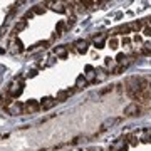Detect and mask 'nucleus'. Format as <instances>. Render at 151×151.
<instances>
[{
  "label": "nucleus",
  "mask_w": 151,
  "mask_h": 151,
  "mask_svg": "<svg viewBox=\"0 0 151 151\" xmlns=\"http://www.w3.org/2000/svg\"><path fill=\"white\" fill-rule=\"evenodd\" d=\"M24 92V82H22V79H19V81H14L10 84V87H9V94H10V97H19Z\"/></svg>",
  "instance_id": "nucleus-1"
},
{
  "label": "nucleus",
  "mask_w": 151,
  "mask_h": 151,
  "mask_svg": "<svg viewBox=\"0 0 151 151\" xmlns=\"http://www.w3.org/2000/svg\"><path fill=\"white\" fill-rule=\"evenodd\" d=\"M139 113H141V108H139V104L138 103H131V104H128V106L124 108V116H126V118L139 116Z\"/></svg>",
  "instance_id": "nucleus-2"
},
{
  "label": "nucleus",
  "mask_w": 151,
  "mask_h": 151,
  "mask_svg": "<svg viewBox=\"0 0 151 151\" xmlns=\"http://www.w3.org/2000/svg\"><path fill=\"white\" fill-rule=\"evenodd\" d=\"M39 109H40V104L37 101H34V99H29L27 103L24 104V114H34L37 113Z\"/></svg>",
  "instance_id": "nucleus-3"
},
{
  "label": "nucleus",
  "mask_w": 151,
  "mask_h": 151,
  "mask_svg": "<svg viewBox=\"0 0 151 151\" xmlns=\"http://www.w3.org/2000/svg\"><path fill=\"white\" fill-rule=\"evenodd\" d=\"M7 113L12 114V116H19V114H24V104L17 103V101H14V103L10 104V108L7 109Z\"/></svg>",
  "instance_id": "nucleus-4"
},
{
  "label": "nucleus",
  "mask_w": 151,
  "mask_h": 151,
  "mask_svg": "<svg viewBox=\"0 0 151 151\" xmlns=\"http://www.w3.org/2000/svg\"><path fill=\"white\" fill-rule=\"evenodd\" d=\"M55 97H50V96H47V97H44L42 101H40V109L42 111H49V109H52L55 106Z\"/></svg>",
  "instance_id": "nucleus-5"
},
{
  "label": "nucleus",
  "mask_w": 151,
  "mask_h": 151,
  "mask_svg": "<svg viewBox=\"0 0 151 151\" xmlns=\"http://www.w3.org/2000/svg\"><path fill=\"white\" fill-rule=\"evenodd\" d=\"M72 92L74 91H70V89H67V91H59L57 96H55V101H57V103H64V101H67L69 96H72Z\"/></svg>",
  "instance_id": "nucleus-6"
},
{
  "label": "nucleus",
  "mask_w": 151,
  "mask_h": 151,
  "mask_svg": "<svg viewBox=\"0 0 151 151\" xmlns=\"http://www.w3.org/2000/svg\"><path fill=\"white\" fill-rule=\"evenodd\" d=\"M74 47L79 54H86L87 52V42L86 40H76L74 42Z\"/></svg>",
  "instance_id": "nucleus-7"
},
{
  "label": "nucleus",
  "mask_w": 151,
  "mask_h": 151,
  "mask_svg": "<svg viewBox=\"0 0 151 151\" xmlns=\"http://www.w3.org/2000/svg\"><path fill=\"white\" fill-rule=\"evenodd\" d=\"M104 42H106V34H99L97 37H94V45H96L97 49H103Z\"/></svg>",
  "instance_id": "nucleus-8"
},
{
  "label": "nucleus",
  "mask_w": 151,
  "mask_h": 151,
  "mask_svg": "<svg viewBox=\"0 0 151 151\" xmlns=\"http://www.w3.org/2000/svg\"><path fill=\"white\" fill-rule=\"evenodd\" d=\"M54 54L57 55V57H67V45H59V47L54 49Z\"/></svg>",
  "instance_id": "nucleus-9"
},
{
  "label": "nucleus",
  "mask_w": 151,
  "mask_h": 151,
  "mask_svg": "<svg viewBox=\"0 0 151 151\" xmlns=\"http://www.w3.org/2000/svg\"><path fill=\"white\" fill-rule=\"evenodd\" d=\"M49 5H52V10L59 12V14H64L65 12L64 4H60V2H49Z\"/></svg>",
  "instance_id": "nucleus-10"
},
{
  "label": "nucleus",
  "mask_w": 151,
  "mask_h": 151,
  "mask_svg": "<svg viewBox=\"0 0 151 151\" xmlns=\"http://www.w3.org/2000/svg\"><path fill=\"white\" fill-rule=\"evenodd\" d=\"M87 84H89V82L86 81V77H84V74H82V76H79V77L76 79V87H77V89H84V87H86Z\"/></svg>",
  "instance_id": "nucleus-11"
},
{
  "label": "nucleus",
  "mask_w": 151,
  "mask_h": 151,
  "mask_svg": "<svg viewBox=\"0 0 151 151\" xmlns=\"http://www.w3.org/2000/svg\"><path fill=\"white\" fill-rule=\"evenodd\" d=\"M106 77H108V74H106V69H104V67L96 69V81H104Z\"/></svg>",
  "instance_id": "nucleus-12"
},
{
  "label": "nucleus",
  "mask_w": 151,
  "mask_h": 151,
  "mask_svg": "<svg viewBox=\"0 0 151 151\" xmlns=\"http://www.w3.org/2000/svg\"><path fill=\"white\" fill-rule=\"evenodd\" d=\"M116 123H119V118H111V119H106L103 123V129H109L111 126H114Z\"/></svg>",
  "instance_id": "nucleus-13"
},
{
  "label": "nucleus",
  "mask_w": 151,
  "mask_h": 151,
  "mask_svg": "<svg viewBox=\"0 0 151 151\" xmlns=\"http://www.w3.org/2000/svg\"><path fill=\"white\" fill-rule=\"evenodd\" d=\"M25 27H27V22H25V20H19V22L15 24V27H14V34L22 32V30H24Z\"/></svg>",
  "instance_id": "nucleus-14"
},
{
  "label": "nucleus",
  "mask_w": 151,
  "mask_h": 151,
  "mask_svg": "<svg viewBox=\"0 0 151 151\" xmlns=\"http://www.w3.org/2000/svg\"><path fill=\"white\" fill-rule=\"evenodd\" d=\"M131 27L129 25H119V27L114 29V34H129Z\"/></svg>",
  "instance_id": "nucleus-15"
},
{
  "label": "nucleus",
  "mask_w": 151,
  "mask_h": 151,
  "mask_svg": "<svg viewBox=\"0 0 151 151\" xmlns=\"http://www.w3.org/2000/svg\"><path fill=\"white\" fill-rule=\"evenodd\" d=\"M64 29H65V24H64V22H59V24H57V27H55V35H57V37L62 35Z\"/></svg>",
  "instance_id": "nucleus-16"
},
{
  "label": "nucleus",
  "mask_w": 151,
  "mask_h": 151,
  "mask_svg": "<svg viewBox=\"0 0 151 151\" xmlns=\"http://www.w3.org/2000/svg\"><path fill=\"white\" fill-rule=\"evenodd\" d=\"M14 47H15V49H14V52H17V54L24 50V45H22V42L19 40V39H17V40H14Z\"/></svg>",
  "instance_id": "nucleus-17"
},
{
  "label": "nucleus",
  "mask_w": 151,
  "mask_h": 151,
  "mask_svg": "<svg viewBox=\"0 0 151 151\" xmlns=\"http://www.w3.org/2000/svg\"><path fill=\"white\" fill-rule=\"evenodd\" d=\"M108 45H109V49H118V45H119V42H118V39H116V37H113V39H109V42H108Z\"/></svg>",
  "instance_id": "nucleus-18"
},
{
  "label": "nucleus",
  "mask_w": 151,
  "mask_h": 151,
  "mask_svg": "<svg viewBox=\"0 0 151 151\" xmlns=\"http://www.w3.org/2000/svg\"><path fill=\"white\" fill-rule=\"evenodd\" d=\"M32 12H34V14H37V15H40V14L45 12V7H44V5H35L32 9Z\"/></svg>",
  "instance_id": "nucleus-19"
},
{
  "label": "nucleus",
  "mask_w": 151,
  "mask_h": 151,
  "mask_svg": "<svg viewBox=\"0 0 151 151\" xmlns=\"http://www.w3.org/2000/svg\"><path fill=\"white\" fill-rule=\"evenodd\" d=\"M143 54H145V55H151V44L150 42L143 45Z\"/></svg>",
  "instance_id": "nucleus-20"
},
{
  "label": "nucleus",
  "mask_w": 151,
  "mask_h": 151,
  "mask_svg": "<svg viewBox=\"0 0 151 151\" xmlns=\"http://www.w3.org/2000/svg\"><path fill=\"white\" fill-rule=\"evenodd\" d=\"M131 29H134V30H141V29H143V24H141V22H134V24H133V25H129Z\"/></svg>",
  "instance_id": "nucleus-21"
},
{
  "label": "nucleus",
  "mask_w": 151,
  "mask_h": 151,
  "mask_svg": "<svg viewBox=\"0 0 151 151\" xmlns=\"http://www.w3.org/2000/svg\"><path fill=\"white\" fill-rule=\"evenodd\" d=\"M124 67H126V64H121V65H118V67L114 69V74H121V72L124 70Z\"/></svg>",
  "instance_id": "nucleus-22"
},
{
  "label": "nucleus",
  "mask_w": 151,
  "mask_h": 151,
  "mask_svg": "<svg viewBox=\"0 0 151 151\" xmlns=\"http://www.w3.org/2000/svg\"><path fill=\"white\" fill-rule=\"evenodd\" d=\"M143 34H145L146 37H151V27H145L143 29Z\"/></svg>",
  "instance_id": "nucleus-23"
},
{
  "label": "nucleus",
  "mask_w": 151,
  "mask_h": 151,
  "mask_svg": "<svg viewBox=\"0 0 151 151\" xmlns=\"http://www.w3.org/2000/svg\"><path fill=\"white\" fill-rule=\"evenodd\" d=\"M32 17H34V12H32V10H30V12H27V14H25V15H24V20L27 22V20H29V19H32Z\"/></svg>",
  "instance_id": "nucleus-24"
},
{
  "label": "nucleus",
  "mask_w": 151,
  "mask_h": 151,
  "mask_svg": "<svg viewBox=\"0 0 151 151\" xmlns=\"http://www.w3.org/2000/svg\"><path fill=\"white\" fill-rule=\"evenodd\" d=\"M111 64H113V59H111V57H106V59H104V65H106V67H109Z\"/></svg>",
  "instance_id": "nucleus-25"
},
{
  "label": "nucleus",
  "mask_w": 151,
  "mask_h": 151,
  "mask_svg": "<svg viewBox=\"0 0 151 151\" xmlns=\"http://www.w3.org/2000/svg\"><path fill=\"white\" fill-rule=\"evenodd\" d=\"M35 76H37V70L35 69H32V70H29L27 72V77H35Z\"/></svg>",
  "instance_id": "nucleus-26"
},
{
  "label": "nucleus",
  "mask_w": 151,
  "mask_h": 151,
  "mask_svg": "<svg viewBox=\"0 0 151 151\" xmlns=\"http://www.w3.org/2000/svg\"><path fill=\"white\" fill-rule=\"evenodd\" d=\"M129 44H131V39H128V37H124V39H123V45H124V47H128Z\"/></svg>",
  "instance_id": "nucleus-27"
},
{
  "label": "nucleus",
  "mask_w": 151,
  "mask_h": 151,
  "mask_svg": "<svg viewBox=\"0 0 151 151\" xmlns=\"http://www.w3.org/2000/svg\"><path fill=\"white\" fill-rule=\"evenodd\" d=\"M129 141H131V146H134L136 143H138V139H136L134 136H131V138H129Z\"/></svg>",
  "instance_id": "nucleus-28"
},
{
  "label": "nucleus",
  "mask_w": 151,
  "mask_h": 151,
  "mask_svg": "<svg viewBox=\"0 0 151 151\" xmlns=\"http://www.w3.org/2000/svg\"><path fill=\"white\" fill-rule=\"evenodd\" d=\"M123 59H124V54H118V57H116V60H118V62H123Z\"/></svg>",
  "instance_id": "nucleus-29"
},
{
  "label": "nucleus",
  "mask_w": 151,
  "mask_h": 151,
  "mask_svg": "<svg viewBox=\"0 0 151 151\" xmlns=\"http://www.w3.org/2000/svg\"><path fill=\"white\" fill-rule=\"evenodd\" d=\"M72 25H74V19H69L67 20V27H72Z\"/></svg>",
  "instance_id": "nucleus-30"
},
{
  "label": "nucleus",
  "mask_w": 151,
  "mask_h": 151,
  "mask_svg": "<svg viewBox=\"0 0 151 151\" xmlns=\"http://www.w3.org/2000/svg\"><path fill=\"white\" fill-rule=\"evenodd\" d=\"M134 42H141V37H139V35H134Z\"/></svg>",
  "instance_id": "nucleus-31"
},
{
  "label": "nucleus",
  "mask_w": 151,
  "mask_h": 151,
  "mask_svg": "<svg viewBox=\"0 0 151 151\" xmlns=\"http://www.w3.org/2000/svg\"><path fill=\"white\" fill-rule=\"evenodd\" d=\"M150 92H151V82H150Z\"/></svg>",
  "instance_id": "nucleus-32"
},
{
  "label": "nucleus",
  "mask_w": 151,
  "mask_h": 151,
  "mask_svg": "<svg viewBox=\"0 0 151 151\" xmlns=\"http://www.w3.org/2000/svg\"><path fill=\"white\" fill-rule=\"evenodd\" d=\"M150 24H151V19H150Z\"/></svg>",
  "instance_id": "nucleus-33"
}]
</instances>
